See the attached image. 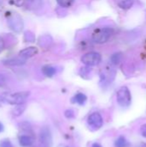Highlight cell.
Returning <instances> with one entry per match:
<instances>
[{
  "label": "cell",
  "instance_id": "obj_24",
  "mask_svg": "<svg viewBox=\"0 0 146 147\" xmlns=\"http://www.w3.org/2000/svg\"><path fill=\"white\" fill-rule=\"evenodd\" d=\"M3 129H4V127H3V125L0 122V133L1 132H3Z\"/></svg>",
  "mask_w": 146,
  "mask_h": 147
},
{
  "label": "cell",
  "instance_id": "obj_11",
  "mask_svg": "<svg viewBox=\"0 0 146 147\" xmlns=\"http://www.w3.org/2000/svg\"><path fill=\"white\" fill-rule=\"evenodd\" d=\"M86 101H87V96L83 93H78L72 98V102L77 103L79 105L85 104Z\"/></svg>",
  "mask_w": 146,
  "mask_h": 147
},
{
  "label": "cell",
  "instance_id": "obj_2",
  "mask_svg": "<svg viewBox=\"0 0 146 147\" xmlns=\"http://www.w3.org/2000/svg\"><path fill=\"white\" fill-rule=\"evenodd\" d=\"M114 34V30L111 28H103L99 29L96 33L93 34L92 40L94 42L97 44H103L107 42Z\"/></svg>",
  "mask_w": 146,
  "mask_h": 147
},
{
  "label": "cell",
  "instance_id": "obj_27",
  "mask_svg": "<svg viewBox=\"0 0 146 147\" xmlns=\"http://www.w3.org/2000/svg\"><path fill=\"white\" fill-rule=\"evenodd\" d=\"M0 102H1V101H0Z\"/></svg>",
  "mask_w": 146,
  "mask_h": 147
},
{
  "label": "cell",
  "instance_id": "obj_13",
  "mask_svg": "<svg viewBox=\"0 0 146 147\" xmlns=\"http://www.w3.org/2000/svg\"><path fill=\"white\" fill-rule=\"evenodd\" d=\"M128 145L129 144H128L127 140L123 136H120L115 141V146L116 147H127Z\"/></svg>",
  "mask_w": 146,
  "mask_h": 147
},
{
  "label": "cell",
  "instance_id": "obj_21",
  "mask_svg": "<svg viewBox=\"0 0 146 147\" xmlns=\"http://www.w3.org/2000/svg\"><path fill=\"white\" fill-rule=\"evenodd\" d=\"M140 132H141V134L143 137L146 138V124H144L141 128H140Z\"/></svg>",
  "mask_w": 146,
  "mask_h": 147
},
{
  "label": "cell",
  "instance_id": "obj_19",
  "mask_svg": "<svg viewBox=\"0 0 146 147\" xmlns=\"http://www.w3.org/2000/svg\"><path fill=\"white\" fill-rule=\"evenodd\" d=\"M7 84V78L4 74H0V87L4 86Z\"/></svg>",
  "mask_w": 146,
  "mask_h": 147
},
{
  "label": "cell",
  "instance_id": "obj_23",
  "mask_svg": "<svg viewBox=\"0 0 146 147\" xmlns=\"http://www.w3.org/2000/svg\"><path fill=\"white\" fill-rule=\"evenodd\" d=\"M91 147H102L100 144H98V143H94L93 145H92V146Z\"/></svg>",
  "mask_w": 146,
  "mask_h": 147
},
{
  "label": "cell",
  "instance_id": "obj_18",
  "mask_svg": "<svg viewBox=\"0 0 146 147\" xmlns=\"http://www.w3.org/2000/svg\"><path fill=\"white\" fill-rule=\"evenodd\" d=\"M65 115L66 118L71 119V118H73L75 116V113H74V111L72 109H68V110H66L65 112Z\"/></svg>",
  "mask_w": 146,
  "mask_h": 147
},
{
  "label": "cell",
  "instance_id": "obj_16",
  "mask_svg": "<svg viewBox=\"0 0 146 147\" xmlns=\"http://www.w3.org/2000/svg\"><path fill=\"white\" fill-rule=\"evenodd\" d=\"M56 1H57V3H58L61 7L68 8V7H70V6L72 4V3H73L74 0H56Z\"/></svg>",
  "mask_w": 146,
  "mask_h": 147
},
{
  "label": "cell",
  "instance_id": "obj_26",
  "mask_svg": "<svg viewBox=\"0 0 146 147\" xmlns=\"http://www.w3.org/2000/svg\"><path fill=\"white\" fill-rule=\"evenodd\" d=\"M141 147H146V145H143Z\"/></svg>",
  "mask_w": 146,
  "mask_h": 147
},
{
  "label": "cell",
  "instance_id": "obj_4",
  "mask_svg": "<svg viewBox=\"0 0 146 147\" xmlns=\"http://www.w3.org/2000/svg\"><path fill=\"white\" fill-rule=\"evenodd\" d=\"M81 61L89 66H95L100 64L102 61V56L100 53H96V52H90L86 54H84L81 58Z\"/></svg>",
  "mask_w": 146,
  "mask_h": 147
},
{
  "label": "cell",
  "instance_id": "obj_10",
  "mask_svg": "<svg viewBox=\"0 0 146 147\" xmlns=\"http://www.w3.org/2000/svg\"><path fill=\"white\" fill-rule=\"evenodd\" d=\"M117 5L123 9H129L134 4V0H116Z\"/></svg>",
  "mask_w": 146,
  "mask_h": 147
},
{
  "label": "cell",
  "instance_id": "obj_8",
  "mask_svg": "<svg viewBox=\"0 0 146 147\" xmlns=\"http://www.w3.org/2000/svg\"><path fill=\"white\" fill-rule=\"evenodd\" d=\"M37 53H38V49L36 47H28V48H25V49L22 50L19 53V58L26 61L28 59L34 56Z\"/></svg>",
  "mask_w": 146,
  "mask_h": 147
},
{
  "label": "cell",
  "instance_id": "obj_6",
  "mask_svg": "<svg viewBox=\"0 0 146 147\" xmlns=\"http://www.w3.org/2000/svg\"><path fill=\"white\" fill-rule=\"evenodd\" d=\"M8 24H9V28L15 32H20L23 27L22 20L17 14H14L9 17Z\"/></svg>",
  "mask_w": 146,
  "mask_h": 147
},
{
  "label": "cell",
  "instance_id": "obj_20",
  "mask_svg": "<svg viewBox=\"0 0 146 147\" xmlns=\"http://www.w3.org/2000/svg\"><path fill=\"white\" fill-rule=\"evenodd\" d=\"M111 59H112L114 64H118L120 61V55L119 54H114Z\"/></svg>",
  "mask_w": 146,
  "mask_h": 147
},
{
  "label": "cell",
  "instance_id": "obj_17",
  "mask_svg": "<svg viewBox=\"0 0 146 147\" xmlns=\"http://www.w3.org/2000/svg\"><path fill=\"white\" fill-rule=\"evenodd\" d=\"M0 147H13V145L9 140H3L0 142Z\"/></svg>",
  "mask_w": 146,
  "mask_h": 147
},
{
  "label": "cell",
  "instance_id": "obj_22",
  "mask_svg": "<svg viewBox=\"0 0 146 147\" xmlns=\"http://www.w3.org/2000/svg\"><path fill=\"white\" fill-rule=\"evenodd\" d=\"M3 47H4V41H3V38L0 37V52L3 49Z\"/></svg>",
  "mask_w": 146,
  "mask_h": 147
},
{
  "label": "cell",
  "instance_id": "obj_12",
  "mask_svg": "<svg viewBox=\"0 0 146 147\" xmlns=\"http://www.w3.org/2000/svg\"><path fill=\"white\" fill-rule=\"evenodd\" d=\"M42 71L46 77H52L56 73V69L51 65H46L42 68Z\"/></svg>",
  "mask_w": 146,
  "mask_h": 147
},
{
  "label": "cell",
  "instance_id": "obj_25",
  "mask_svg": "<svg viewBox=\"0 0 146 147\" xmlns=\"http://www.w3.org/2000/svg\"><path fill=\"white\" fill-rule=\"evenodd\" d=\"M57 147H68L66 145H64V144H60V145H59Z\"/></svg>",
  "mask_w": 146,
  "mask_h": 147
},
{
  "label": "cell",
  "instance_id": "obj_1",
  "mask_svg": "<svg viewBox=\"0 0 146 147\" xmlns=\"http://www.w3.org/2000/svg\"><path fill=\"white\" fill-rule=\"evenodd\" d=\"M28 96H29V92L28 91L5 93L1 96L0 101L10 105H21L27 101Z\"/></svg>",
  "mask_w": 146,
  "mask_h": 147
},
{
  "label": "cell",
  "instance_id": "obj_14",
  "mask_svg": "<svg viewBox=\"0 0 146 147\" xmlns=\"http://www.w3.org/2000/svg\"><path fill=\"white\" fill-rule=\"evenodd\" d=\"M25 110V107L23 104H21V105H18V107H15L13 110V115H15V116H19L21 115Z\"/></svg>",
  "mask_w": 146,
  "mask_h": 147
},
{
  "label": "cell",
  "instance_id": "obj_9",
  "mask_svg": "<svg viewBox=\"0 0 146 147\" xmlns=\"http://www.w3.org/2000/svg\"><path fill=\"white\" fill-rule=\"evenodd\" d=\"M34 139L31 135H21L19 137V144L22 147H30L34 144Z\"/></svg>",
  "mask_w": 146,
  "mask_h": 147
},
{
  "label": "cell",
  "instance_id": "obj_7",
  "mask_svg": "<svg viewBox=\"0 0 146 147\" xmlns=\"http://www.w3.org/2000/svg\"><path fill=\"white\" fill-rule=\"evenodd\" d=\"M88 124L94 129L97 130V129H100L102 125H103V119L102 117V115L97 113V112H95V113H92L89 118H88Z\"/></svg>",
  "mask_w": 146,
  "mask_h": 147
},
{
  "label": "cell",
  "instance_id": "obj_3",
  "mask_svg": "<svg viewBox=\"0 0 146 147\" xmlns=\"http://www.w3.org/2000/svg\"><path fill=\"white\" fill-rule=\"evenodd\" d=\"M117 102L120 107L127 108L130 106L132 102V96L129 89L126 86H123L117 91Z\"/></svg>",
  "mask_w": 146,
  "mask_h": 147
},
{
  "label": "cell",
  "instance_id": "obj_15",
  "mask_svg": "<svg viewBox=\"0 0 146 147\" xmlns=\"http://www.w3.org/2000/svg\"><path fill=\"white\" fill-rule=\"evenodd\" d=\"M25 62V60L20 59L19 57L16 58V59H10V60H8L7 61V65H22Z\"/></svg>",
  "mask_w": 146,
  "mask_h": 147
},
{
  "label": "cell",
  "instance_id": "obj_5",
  "mask_svg": "<svg viewBox=\"0 0 146 147\" xmlns=\"http://www.w3.org/2000/svg\"><path fill=\"white\" fill-rule=\"evenodd\" d=\"M40 141L44 147H52V137L47 127L41 128L40 132Z\"/></svg>",
  "mask_w": 146,
  "mask_h": 147
}]
</instances>
